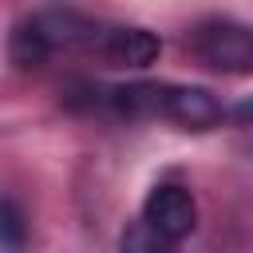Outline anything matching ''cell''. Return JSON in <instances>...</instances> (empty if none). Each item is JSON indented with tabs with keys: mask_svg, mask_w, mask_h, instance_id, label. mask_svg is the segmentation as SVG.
<instances>
[{
	"mask_svg": "<svg viewBox=\"0 0 253 253\" xmlns=\"http://www.w3.org/2000/svg\"><path fill=\"white\" fill-rule=\"evenodd\" d=\"M190 51L221 75H249L253 71V28L237 20H206L190 36Z\"/></svg>",
	"mask_w": 253,
	"mask_h": 253,
	"instance_id": "1",
	"label": "cell"
},
{
	"mask_svg": "<svg viewBox=\"0 0 253 253\" xmlns=\"http://www.w3.org/2000/svg\"><path fill=\"white\" fill-rule=\"evenodd\" d=\"M142 217L170 241H182L194 233L198 225V206L190 198V190L182 186H158L146 194V206H142Z\"/></svg>",
	"mask_w": 253,
	"mask_h": 253,
	"instance_id": "2",
	"label": "cell"
},
{
	"mask_svg": "<svg viewBox=\"0 0 253 253\" xmlns=\"http://www.w3.org/2000/svg\"><path fill=\"white\" fill-rule=\"evenodd\" d=\"M162 119H170L186 130H210L221 123V103L206 87H166Z\"/></svg>",
	"mask_w": 253,
	"mask_h": 253,
	"instance_id": "4",
	"label": "cell"
},
{
	"mask_svg": "<svg viewBox=\"0 0 253 253\" xmlns=\"http://www.w3.org/2000/svg\"><path fill=\"white\" fill-rule=\"evenodd\" d=\"M119 253H174V241L162 237L146 217H138V221H130V225L123 229Z\"/></svg>",
	"mask_w": 253,
	"mask_h": 253,
	"instance_id": "8",
	"label": "cell"
},
{
	"mask_svg": "<svg viewBox=\"0 0 253 253\" xmlns=\"http://www.w3.org/2000/svg\"><path fill=\"white\" fill-rule=\"evenodd\" d=\"M8 55H12L16 67H40L51 55V43L43 40V32H40L36 20H24V24H16V32L8 40Z\"/></svg>",
	"mask_w": 253,
	"mask_h": 253,
	"instance_id": "7",
	"label": "cell"
},
{
	"mask_svg": "<svg viewBox=\"0 0 253 253\" xmlns=\"http://www.w3.org/2000/svg\"><path fill=\"white\" fill-rule=\"evenodd\" d=\"M162 43L146 28H107L99 36V55L111 67H150L158 59Z\"/></svg>",
	"mask_w": 253,
	"mask_h": 253,
	"instance_id": "3",
	"label": "cell"
},
{
	"mask_svg": "<svg viewBox=\"0 0 253 253\" xmlns=\"http://www.w3.org/2000/svg\"><path fill=\"white\" fill-rule=\"evenodd\" d=\"M166 87L170 83H130L111 91V107L123 119H158L166 107Z\"/></svg>",
	"mask_w": 253,
	"mask_h": 253,
	"instance_id": "6",
	"label": "cell"
},
{
	"mask_svg": "<svg viewBox=\"0 0 253 253\" xmlns=\"http://www.w3.org/2000/svg\"><path fill=\"white\" fill-rule=\"evenodd\" d=\"M32 20L40 24L51 51L55 47H87V43H95V32H99L87 16H75V12H40Z\"/></svg>",
	"mask_w": 253,
	"mask_h": 253,
	"instance_id": "5",
	"label": "cell"
},
{
	"mask_svg": "<svg viewBox=\"0 0 253 253\" xmlns=\"http://www.w3.org/2000/svg\"><path fill=\"white\" fill-rule=\"evenodd\" d=\"M237 119H253V103H241L237 107Z\"/></svg>",
	"mask_w": 253,
	"mask_h": 253,
	"instance_id": "10",
	"label": "cell"
},
{
	"mask_svg": "<svg viewBox=\"0 0 253 253\" xmlns=\"http://www.w3.org/2000/svg\"><path fill=\"white\" fill-rule=\"evenodd\" d=\"M28 237V221H24V210L12 202V198H0V249H20Z\"/></svg>",
	"mask_w": 253,
	"mask_h": 253,
	"instance_id": "9",
	"label": "cell"
}]
</instances>
